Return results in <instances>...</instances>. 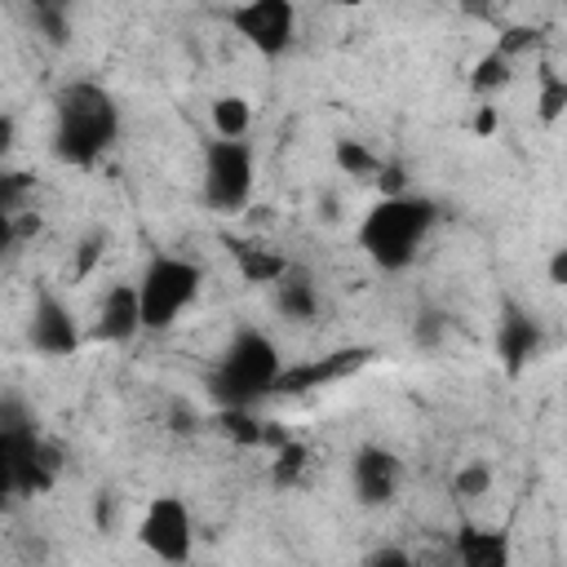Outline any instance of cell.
<instances>
[{"label":"cell","instance_id":"cell-1","mask_svg":"<svg viewBox=\"0 0 567 567\" xmlns=\"http://www.w3.org/2000/svg\"><path fill=\"white\" fill-rule=\"evenodd\" d=\"M124 133L120 102L97 80H66L53 93V128L49 151L66 168H97Z\"/></svg>","mask_w":567,"mask_h":567},{"label":"cell","instance_id":"cell-2","mask_svg":"<svg viewBox=\"0 0 567 567\" xmlns=\"http://www.w3.org/2000/svg\"><path fill=\"white\" fill-rule=\"evenodd\" d=\"M434 226H439V204L430 195H416V190L385 195V199L377 195L354 226V244L377 270L399 275L421 257Z\"/></svg>","mask_w":567,"mask_h":567},{"label":"cell","instance_id":"cell-3","mask_svg":"<svg viewBox=\"0 0 567 567\" xmlns=\"http://www.w3.org/2000/svg\"><path fill=\"white\" fill-rule=\"evenodd\" d=\"M62 465H66L62 443H53L40 430V416L27 412V403L9 394L0 403V487H4V496L27 501V496L53 492L62 478Z\"/></svg>","mask_w":567,"mask_h":567},{"label":"cell","instance_id":"cell-4","mask_svg":"<svg viewBox=\"0 0 567 567\" xmlns=\"http://www.w3.org/2000/svg\"><path fill=\"white\" fill-rule=\"evenodd\" d=\"M284 354L266 328H235L221 346L213 372H208V399L217 408H252L275 399V385L284 377Z\"/></svg>","mask_w":567,"mask_h":567},{"label":"cell","instance_id":"cell-5","mask_svg":"<svg viewBox=\"0 0 567 567\" xmlns=\"http://www.w3.org/2000/svg\"><path fill=\"white\" fill-rule=\"evenodd\" d=\"M204 288V266L186 252H151L142 275H137V297H142V328L146 332H168L199 297Z\"/></svg>","mask_w":567,"mask_h":567},{"label":"cell","instance_id":"cell-6","mask_svg":"<svg viewBox=\"0 0 567 567\" xmlns=\"http://www.w3.org/2000/svg\"><path fill=\"white\" fill-rule=\"evenodd\" d=\"M252 186H257L252 142H226V137L204 142V155H199V195H204V204L213 213H244L252 204Z\"/></svg>","mask_w":567,"mask_h":567},{"label":"cell","instance_id":"cell-7","mask_svg":"<svg viewBox=\"0 0 567 567\" xmlns=\"http://www.w3.org/2000/svg\"><path fill=\"white\" fill-rule=\"evenodd\" d=\"M137 545L164 563V567H186L195 554V514L177 492H159L146 501L142 518H137Z\"/></svg>","mask_w":567,"mask_h":567},{"label":"cell","instance_id":"cell-8","mask_svg":"<svg viewBox=\"0 0 567 567\" xmlns=\"http://www.w3.org/2000/svg\"><path fill=\"white\" fill-rule=\"evenodd\" d=\"M230 31L266 62H279L297 44V4L292 0H248L226 9Z\"/></svg>","mask_w":567,"mask_h":567},{"label":"cell","instance_id":"cell-9","mask_svg":"<svg viewBox=\"0 0 567 567\" xmlns=\"http://www.w3.org/2000/svg\"><path fill=\"white\" fill-rule=\"evenodd\" d=\"M27 341L40 359H71V354H80L89 332L80 328L75 310L53 288H40L31 297V310H27Z\"/></svg>","mask_w":567,"mask_h":567},{"label":"cell","instance_id":"cell-10","mask_svg":"<svg viewBox=\"0 0 567 567\" xmlns=\"http://www.w3.org/2000/svg\"><path fill=\"white\" fill-rule=\"evenodd\" d=\"M492 350H496V363L505 368V377H523L545 350L540 319L527 306H518L514 297H501L496 323H492Z\"/></svg>","mask_w":567,"mask_h":567},{"label":"cell","instance_id":"cell-11","mask_svg":"<svg viewBox=\"0 0 567 567\" xmlns=\"http://www.w3.org/2000/svg\"><path fill=\"white\" fill-rule=\"evenodd\" d=\"M350 492L363 509H385L403 492V461L381 443H359L350 456Z\"/></svg>","mask_w":567,"mask_h":567},{"label":"cell","instance_id":"cell-12","mask_svg":"<svg viewBox=\"0 0 567 567\" xmlns=\"http://www.w3.org/2000/svg\"><path fill=\"white\" fill-rule=\"evenodd\" d=\"M142 328V297H137V279H115L102 301H97V315L89 323V341L93 346H128Z\"/></svg>","mask_w":567,"mask_h":567},{"label":"cell","instance_id":"cell-13","mask_svg":"<svg viewBox=\"0 0 567 567\" xmlns=\"http://www.w3.org/2000/svg\"><path fill=\"white\" fill-rule=\"evenodd\" d=\"M363 363H372V350L368 346H341V350H328L319 359L288 363L284 377H279V385H275V394H310V390H323L332 381H346Z\"/></svg>","mask_w":567,"mask_h":567},{"label":"cell","instance_id":"cell-14","mask_svg":"<svg viewBox=\"0 0 567 567\" xmlns=\"http://www.w3.org/2000/svg\"><path fill=\"white\" fill-rule=\"evenodd\" d=\"M221 244H226V252H230V261H235L239 279H244V284H252V288H275V284L292 270V261H288L279 248H266V244H257V239L226 235Z\"/></svg>","mask_w":567,"mask_h":567},{"label":"cell","instance_id":"cell-15","mask_svg":"<svg viewBox=\"0 0 567 567\" xmlns=\"http://www.w3.org/2000/svg\"><path fill=\"white\" fill-rule=\"evenodd\" d=\"M456 567H514V545L505 527H483L465 523L456 532Z\"/></svg>","mask_w":567,"mask_h":567},{"label":"cell","instance_id":"cell-16","mask_svg":"<svg viewBox=\"0 0 567 567\" xmlns=\"http://www.w3.org/2000/svg\"><path fill=\"white\" fill-rule=\"evenodd\" d=\"M213 430H217L226 443H235V447H270V452L288 439V430L261 421L252 408H217V412H213Z\"/></svg>","mask_w":567,"mask_h":567},{"label":"cell","instance_id":"cell-17","mask_svg":"<svg viewBox=\"0 0 567 567\" xmlns=\"http://www.w3.org/2000/svg\"><path fill=\"white\" fill-rule=\"evenodd\" d=\"M323 310V297H319V284L310 270L292 266L279 284H275V315L288 319V323H315Z\"/></svg>","mask_w":567,"mask_h":567},{"label":"cell","instance_id":"cell-18","mask_svg":"<svg viewBox=\"0 0 567 567\" xmlns=\"http://www.w3.org/2000/svg\"><path fill=\"white\" fill-rule=\"evenodd\" d=\"M208 120H213V133H217V137H226V142H248L257 111H252V102H248L244 93H217V97L208 102Z\"/></svg>","mask_w":567,"mask_h":567},{"label":"cell","instance_id":"cell-19","mask_svg":"<svg viewBox=\"0 0 567 567\" xmlns=\"http://www.w3.org/2000/svg\"><path fill=\"white\" fill-rule=\"evenodd\" d=\"M514 66H518V62H514V58H505V53L492 44V49L470 66V80H465V84H470V93H474V97L492 102L496 93H505V89L514 84Z\"/></svg>","mask_w":567,"mask_h":567},{"label":"cell","instance_id":"cell-20","mask_svg":"<svg viewBox=\"0 0 567 567\" xmlns=\"http://www.w3.org/2000/svg\"><path fill=\"white\" fill-rule=\"evenodd\" d=\"M310 461H315L310 443H306V439H297V434H288V439H284V443L270 452V487H275V492L297 487V483L306 478Z\"/></svg>","mask_w":567,"mask_h":567},{"label":"cell","instance_id":"cell-21","mask_svg":"<svg viewBox=\"0 0 567 567\" xmlns=\"http://www.w3.org/2000/svg\"><path fill=\"white\" fill-rule=\"evenodd\" d=\"M332 164L346 173V177H359V182H377V173H381V155L368 146V142H359V137H337L332 142Z\"/></svg>","mask_w":567,"mask_h":567},{"label":"cell","instance_id":"cell-22","mask_svg":"<svg viewBox=\"0 0 567 567\" xmlns=\"http://www.w3.org/2000/svg\"><path fill=\"white\" fill-rule=\"evenodd\" d=\"M536 115L540 124H558L567 115V75H558L545 58L536 62Z\"/></svg>","mask_w":567,"mask_h":567},{"label":"cell","instance_id":"cell-23","mask_svg":"<svg viewBox=\"0 0 567 567\" xmlns=\"http://www.w3.org/2000/svg\"><path fill=\"white\" fill-rule=\"evenodd\" d=\"M492 483H496V474H492L487 461H465V465L452 474V496H456V501H478V496L492 492Z\"/></svg>","mask_w":567,"mask_h":567},{"label":"cell","instance_id":"cell-24","mask_svg":"<svg viewBox=\"0 0 567 567\" xmlns=\"http://www.w3.org/2000/svg\"><path fill=\"white\" fill-rule=\"evenodd\" d=\"M31 22H35V31L49 40V44H66L71 40V13L62 9V4H35L31 9Z\"/></svg>","mask_w":567,"mask_h":567},{"label":"cell","instance_id":"cell-25","mask_svg":"<svg viewBox=\"0 0 567 567\" xmlns=\"http://www.w3.org/2000/svg\"><path fill=\"white\" fill-rule=\"evenodd\" d=\"M106 252V230L102 226H93L84 239H80V248H75V279H84V275H93V266H97V257Z\"/></svg>","mask_w":567,"mask_h":567},{"label":"cell","instance_id":"cell-26","mask_svg":"<svg viewBox=\"0 0 567 567\" xmlns=\"http://www.w3.org/2000/svg\"><path fill=\"white\" fill-rule=\"evenodd\" d=\"M443 332H447V315H439V310H421V315H416V328H412V341L425 346V350H434V346L443 341Z\"/></svg>","mask_w":567,"mask_h":567},{"label":"cell","instance_id":"cell-27","mask_svg":"<svg viewBox=\"0 0 567 567\" xmlns=\"http://www.w3.org/2000/svg\"><path fill=\"white\" fill-rule=\"evenodd\" d=\"M536 40H540V35H536L532 27H509L505 35H496V49H501L505 58H514V62H518L527 49H536Z\"/></svg>","mask_w":567,"mask_h":567},{"label":"cell","instance_id":"cell-28","mask_svg":"<svg viewBox=\"0 0 567 567\" xmlns=\"http://www.w3.org/2000/svg\"><path fill=\"white\" fill-rule=\"evenodd\" d=\"M377 195H408V168L399 159H385L381 173H377Z\"/></svg>","mask_w":567,"mask_h":567},{"label":"cell","instance_id":"cell-29","mask_svg":"<svg viewBox=\"0 0 567 567\" xmlns=\"http://www.w3.org/2000/svg\"><path fill=\"white\" fill-rule=\"evenodd\" d=\"M363 567H416V558L403 549V545H381V549H372L368 554V563Z\"/></svg>","mask_w":567,"mask_h":567},{"label":"cell","instance_id":"cell-30","mask_svg":"<svg viewBox=\"0 0 567 567\" xmlns=\"http://www.w3.org/2000/svg\"><path fill=\"white\" fill-rule=\"evenodd\" d=\"M545 279H549L554 288H567V244L549 252V261H545Z\"/></svg>","mask_w":567,"mask_h":567},{"label":"cell","instance_id":"cell-31","mask_svg":"<svg viewBox=\"0 0 567 567\" xmlns=\"http://www.w3.org/2000/svg\"><path fill=\"white\" fill-rule=\"evenodd\" d=\"M492 128H496V106H492V102H483V106H478V120H474V133H478V137H487Z\"/></svg>","mask_w":567,"mask_h":567},{"label":"cell","instance_id":"cell-32","mask_svg":"<svg viewBox=\"0 0 567 567\" xmlns=\"http://www.w3.org/2000/svg\"><path fill=\"white\" fill-rule=\"evenodd\" d=\"M97 527H111V492L97 496Z\"/></svg>","mask_w":567,"mask_h":567}]
</instances>
